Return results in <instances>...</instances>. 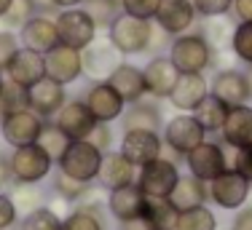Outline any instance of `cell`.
Instances as JSON below:
<instances>
[{
    "label": "cell",
    "mask_w": 252,
    "mask_h": 230,
    "mask_svg": "<svg viewBox=\"0 0 252 230\" xmlns=\"http://www.w3.org/2000/svg\"><path fill=\"white\" fill-rule=\"evenodd\" d=\"M166 57L172 59V64L177 67V72H207L209 67H215V62H218V48L209 43V40L199 32V27H196L185 35L172 38Z\"/></svg>",
    "instance_id": "obj_1"
},
{
    "label": "cell",
    "mask_w": 252,
    "mask_h": 230,
    "mask_svg": "<svg viewBox=\"0 0 252 230\" xmlns=\"http://www.w3.org/2000/svg\"><path fill=\"white\" fill-rule=\"evenodd\" d=\"M153 29L156 24L148 19H137L129 14H118L116 19L107 24V43L116 48L121 57H137V54H148L151 51V40H153Z\"/></svg>",
    "instance_id": "obj_2"
},
{
    "label": "cell",
    "mask_w": 252,
    "mask_h": 230,
    "mask_svg": "<svg viewBox=\"0 0 252 230\" xmlns=\"http://www.w3.org/2000/svg\"><path fill=\"white\" fill-rule=\"evenodd\" d=\"M11 177L14 185H38L51 174L54 158L40 147L38 142L25 144V147H11Z\"/></svg>",
    "instance_id": "obj_3"
},
{
    "label": "cell",
    "mask_w": 252,
    "mask_h": 230,
    "mask_svg": "<svg viewBox=\"0 0 252 230\" xmlns=\"http://www.w3.org/2000/svg\"><path fill=\"white\" fill-rule=\"evenodd\" d=\"M54 19H57V29H59V43H64L70 48H78V51L89 48L99 35L97 22L92 19V14H89L83 5L57 11Z\"/></svg>",
    "instance_id": "obj_4"
},
{
    "label": "cell",
    "mask_w": 252,
    "mask_h": 230,
    "mask_svg": "<svg viewBox=\"0 0 252 230\" xmlns=\"http://www.w3.org/2000/svg\"><path fill=\"white\" fill-rule=\"evenodd\" d=\"M99 163H102V150L92 139H73L64 150V155L57 161V166L67 177L92 185L99 174Z\"/></svg>",
    "instance_id": "obj_5"
},
{
    "label": "cell",
    "mask_w": 252,
    "mask_h": 230,
    "mask_svg": "<svg viewBox=\"0 0 252 230\" xmlns=\"http://www.w3.org/2000/svg\"><path fill=\"white\" fill-rule=\"evenodd\" d=\"M250 190H252V185L233 166H228L225 172H220L215 179L207 182L209 201H212L215 206H220V209H228V211L242 209L244 203H247V198H250Z\"/></svg>",
    "instance_id": "obj_6"
},
{
    "label": "cell",
    "mask_w": 252,
    "mask_h": 230,
    "mask_svg": "<svg viewBox=\"0 0 252 230\" xmlns=\"http://www.w3.org/2000/svg\"><path fill=\"white\" fill-rule=\"evenodd\" d=\"M161 139H164V147H169L175 155L185 158V153H190L196 144H201L207 139V131L201 129V123L196 120L193 113H180L164 123Z\"/></svg>",
    "instance_id": "obj_7"
},
{
    "label": "cell",
    "mask_w": 252,
    "mask_h": 230,
    "mask_svg": "<svg viewBox=\"0 0 252 230\" xmlns=\"http://www.w3.org/2000/svg\"><path fill=\"white\" fill-rule=\"evenodd\" d=\"M180 179V169L172 158H156L145 166H140L134 182L140 185V190L145 193L148 198H169L172 190H175Z\"/></svg>",
    "instance_id": "obj_8"
},
{
    "label": "cell",
    "mask_w": 252,
    "mask_h": 230,
    "mask_svg": "<svg viewBox=\"0 0 252 230\" xmlns=\"http://www.w3.org/2000/svg\"><path fill=\"white\" fill-rule=\"evenodd\" d=\"M43 123H46V118H40L30 107L5 113L0 118V137H3V142L8 147H25V144L38 142V134L43 129Z\"/></svg>",
    "instance_id": "obj_9"
},
{
    "label": "cell",
    "mask_w": 252,
    "mask_h": 230,
    "mask_svg": "<svg viewBox=\"0 0 252 230\" xmlns=\"http://www.w3.org/2000/svg\"><path fill=\"white\" fill-rule=\"evenodd\" d=\"M153 22H156V27H161L169 38H177V35H185V32L199 27L201 16L196 14L190 0H161Z\"/></svg>",
    "instance_id": "obj_10"
},
{
    "label": "cell",
    "mask_w": 252,
    "mask_h": 230,
    "mask_svg": "<svg viewBox=\"0 0 252 230\" xmlns=\"http://www.w3.org/2000/svg\"><path fill=\"white\" fill-rule=\"evenodd\" d=\"M185 166H188V174L199 177L201 182L215 179L220 172L228 169V158H225L223 144L212 142V139H204V142L196 144L190 153H185Z\"/></svg>",
    "instance_id": "obj_11"
},
{
    "label": "cell",
    "mask_w": 252,
    "mask_h": 230,
    "mask_svg": "<svg viewBox=\"0 0 252 230\" xmlns=\"http://www.w3.org/2000/svg\"><path fill=\"white\" fill-rule=\"evenodd\" d=\"M83 102H86V107L92 110L94 118H97V123L121 120V115L126 110V102L121 99V94H118L107 81H92V86L83 94Z\"/></svg>",
    "instance_id": "obj_12"
},
{
    "label": "cell",
    "mask_w": 252,
    "mask_h": 230,
    "mask_svg": "<svg viewBox=\"0 0 252 230\" xmlns=\"http://www.w3.org/2000/svg\"><path fill=\"white\" fill-rule=\"evenodd\" d=\"M121 153L140 169L145 163L161 158L164 139H161L158 131H151V129H129L121 137Z\"/></svg>",
    "instance_id": "obj_13"
},
{
    "label": "cell",
    "mask_w": 252,
    "mask_h": 230,
    "mask_svg": "<svg viewBox=\"0 0 252 230\" xmlns=\"http://www.w3.org/2000/svg\"><path fill=\"white\" fill-rule=\"evenodd\" d=\"M19 43L38 54H49L54 46H59V29L54 14H35L19 27Z\"/></svg>",
    "instance_id": "obj_14"
},
{
    "label": "cell",
    "mask_w": 252,
    "mask_h": 230,
    "mask_svg": "<svg viewBox=\"0 0 252 230\" xmlns=\"http://www.w3.org/2000/svg\"><path fill=\"white\" fill-rule=\"evenodd\" d=\"M207 94H209V81L204 72H180L175 88L166 99L177 113H193L207 99Z\"/></svg>",
    "instance_id": "obj_15"
},
{
    "label": "cell",
    "mask_w": 252,
    "mask_h": 230,
    "mask_svg": "<svg viewBox=\"0 0 252 230\" xmlns=\"http://www.w3.org/2000/svg\"><path fill=\"white\" fill-rule=\"evenodd\" d=\"M43 57H46V75L54 78L57 83H62V86H70L83 75V54L78 48L59 43Z\"/></svg>",
    "instance_id": "obj_16"
},
{
    "label": "cell",
    "mask_w": 252,
    "mask_h": 230,
    "mask_svg": "<svg viewBox=\"0 0 252 230\" xmlns=\"http://www.w3.org/2000/svg\"><path fill=\"white\" fill-rule=\"evenodd\" d=\"M209 94L223 99L228 107L233 105H247L250 102V83H247V70L236 67H223L212 75L209 83Z\"/></svg>",
    "instance_id": "obj_17"
},
{
    "label": "cell",
    "mask_w": 252,
    "mask_h": 230,
    "mask_svg": "<svg viewBox=\"0 0 252 230\" xmlns=\"http://www.w3.org/2000/svg\"><path fill=\"white\" fill-rule=\"evenodd\" d=\"M54 123L70 139H89L92 131L97 129V118L92 115L83 99H67L62 105V110L54 115Z\"/></svg>",
    "instance_id": "obj_18"
},
{
    "label": "cell",
    "mask_w": 252,
    "mask_h": 230,
    "mask_svg": "<svg viewBox=\"0 0 252 230\" xmlns=\"http://www.w3.org/2000/svg\"><path fill=\"white\" fill-rule=\"evenodd\" d=\"M27 96H30V110L38 113L40 118H54L62 105L67 102V86L57 83L54 78H40L35 86L27 88Z\"/></svg>",
    "instance_id": "obj_19"
},
{
    "label": "cell",
    "mask_w": 252,
    "mask_h": 230,
    "mask_svg": "<svg viewBox=\"0 0 252 230\" xmlns=\"http://www.w3.org/2000/svg\"><path fill=\"white\" fill-rule=\"evenodd\" d=\"M137 166L131 163L121 150H107L102 153V163H99V174H97V187L99 190H116L121 185H129L137 179Z\"/></svg>",
    "instance_id": "obj_20"
},
{
    "label": "cell",
    "mask_w": 252,
    "mask_h": 230,
    "mask_svg": "<svg viewBox=\"0 0 252 230\" xmlns=\"http://www.w3.org/2000/svg\"><path fill=\"white\" fill-rule=\"evenodd\" d=\"M105 81L121 94V99L126 105H134V102H140L148 96L145 72H142V67H137L134 62H118Z\"/></svg>",
    "instance_id": "obj_21"
},
{
    "label": "cell",
    "mask_w": 252,
    "mask_h": 230,
    "mask_svg": "<svg viewBox=\"0 0 252 230\" xmlns=\"http://www.w3.org/2000/svg\"><path fill=\"white\" fill-rule=\"evenodd\" d=\"M145 201H148V196L140 190L137 182L121 185V187H116V190H107V211H110L118 222L142 217L145 214Z\"/></svg>",
    "instance_id": "obj_22"
},
{
    "label": "cell",
    "mask_w": 252,
    "mask_h": 230,
    "mask_svg": "<svg viewBox=\"0 0 252 230\" xmlns=\"http://www.w3.org/2000/svg\"><path fill=\"white\" fill-rule=\"evenodd\" d=\"M5 78L19 83V86H25V88L35 86L40 78H46V57L22 46L14 54V59L8 62V67H5Z\"/></svg>",
    "instance_id": "obj_23"
},
{
    "label": "cell",
    "mask_w": 252,
    "mask_h": 230,
    "mask_svg": "<svg viewBox=\"0 0 252 230\" xmlns=\"http://www.w3.org/2000/svg\"><path fill=\"white\" fill-rule=\"evenodd\" d=\"M145 72V86H148V94L156 96V99H166L175 88L180 72L177 67L172 64V59L166 54H158V57H151L148 64L142 67Z\"/></svg>",
    "instance_id": "obj_24"
},
{
    "label": "cell",
    "mask_w": 252,
    "mask_h": 230,
    "mask_svg": "<svg viewBox=\"0 0 252 230\" xmlns=\"http://www.w3.org/2000/svg\"><path fill=\"white\" fill-rule=\"evenodd\" d=\"M220 137H223V144L239 150L252 144V105H233L228 107L225 123L220 129Z\"/></svg>",
    "instance_id": "obj_25"
},
{
    "label": "cell",
    "mask_w": 252,
    "mask_h": 230,
    "mask_svg": "<svg viewBox=\"0 0 252 230\" xmlns=\"http://www.w3.org/2000/svg\"><path fill=\"white\" fill-rule=\"evenodd\" d=\"M81 54H83V75H89L92 81H105L113 72V67L121 62V59H118L121 54L107 43V38L94 40V43L89 48H83Z\"/></svg>",
    "instance_id": "obj_26"
},
{
    "label": "cell",
    "mask_w": 252,
    "mask_h": 230,
    "mask_svg": "<svg viewBox=\"0 0 252 230\" xmlns=\"http://www.w3.org/2000/svg\"><path fill=\"white\" fill-rule=\"evenodd\" d=\"M169 201H172V206H175L177 211L201 206V203L209 201V196H207V182H201L199 177H193V174H188V177H183V174H180V179H177L175 190H172Z\"/></svg>",
    "instance_id": "obj_27"
},
{
    "label": "cell",
    "mask_w": 252,
    "mask_h": 230,
    "mask_svg": "<svg viewBox=\"0 0 252 230\" xmlns=\"http://www.w3.org/2000/svg\"><path fill=\"white\" fill-rule=\"evenodd\" d=\"M121 126L124 131L129 129H151V131H161L164 120H161V110L148 99H140L134 105H129L121 115Z\"/></svg>",
    "instance_id": "obj_28"
},
{
    "label": "cell",
    "mask_w": 252,
    "mask_h": 230,
    "mask_svg": "<svg viewBox=\"0 0 252 230\" xmlns=\"http://www.w3.org/2000/svg\"><path fill=\"white\" fill-rule=\"evenodd\" d=\"M233 27H236V19H233L231 14L209 16V19H201V22H199V32H201L215 48H218V51H225V48L231 46Z\"/></svg>",
    "instance_id": "obj_29"
},
{
    "label": "cell",
    "mask_w": 252,
    "mask_h": 230,
    "mask_svg": "<svg viewBox=\"0 0 252 230\" xmlns=\"http://www.w3.org/2000/svg\"><path fill=\"white\" fill-rule=\"evenodd\" d=\"M193 115L207 134H220V129L225 123V115H228V105L223 99H218L215 94H207V99L196 107Z\"/></svg>",
    "instance_id": "obj_30"
},
{
    "label": "cell",
    "mask_w": 252,
    "mask_h": 230,
    "mask_svg": "<svg viewBox=\"0 0 252 230\" xmlns=\"http://www.w3.org/2000/svg\"><path fill=\"white\" fill-rule=\"evenodd\" d=\"M145 217L153 230H175L177 209L172 206L169 198H148L145 201Z\"/></svg>",
    "instance_id": "obj_31"
},
{
    "label": "cell",
    "mask_w": 252,
    "mask_h": 230,
    "mask_svg": "<svg viewBox=\"0 0 252 230\" xmlns=\"http://www.w3.org/2000/svg\"><path fill=\"white\" fill-rule=\"evenodd\" d=\"M175 230H218V217L212 214L209 206H193V209H185L177 211V222Z\"/></svg>",
    "instance_id": "obj_32"
},
{
    "label": "cell",
    "mask_w": 252,
    "mask_h": 230,
    "mask_svg": "<svg viewBox=\"0 0 252 230\" xmlns=\"http://www.w3.org/2000/svg\"><path fill=\"white\" fill-rule=\"evenodd\" d=\"M70 142H73V139L64 134V131L59 129V126L54 123V120H46L43 129H40V134H38V144L51 155L54 163H57V161L64 155V150H67V144H70Z\"/></svg>",
    "instance_id": "obj_33"
},
{
    "label": "cell",
    "mask_w": 252,
    "mask_h": 230,
    "mask_svg": "<svg viewBox=\"0 0 252 230\" xmlns=\"http://www.w3.org/2000/svg\"><path fill=\"white\" fill-rule=\"evenodd\" d=\"M228 51H231L242 64L252 67V22H236Z\"/></svg>",
    "instance_id": "obj_34"
},
{
    "label": "cell",
    "mask_w": 252,
    "mask_h": 230,
    "mask_svg": "<svg viewBox=\"0 0 252 230\" xmlns=\"http://www.w3.org/2000/svg\"><path fill=\"white\" fill-rule=\"evenodd\" d=\"M19 230H62V217L49 206H38L22 217Z\"/></svg>",
    "instance_id": "obj_35"
},
{
    "label": "cell",
    "mask_w": 252,
    "mask_h": 230,
    "mask_svg": "<svg viewBox=\"0 0 252 230\" xmlns=\"http://www.w3.org/2000/svg\"><path fill=\"white\" fill-rule=\"evenodd\" d=\"M83 8L92 14L99 29H107V24L121 14V0H83Z\"/></svg>",
    "instance_id": "obj_36"
},
{
    "label": "cell",
    "mask_w": 252,
    "mask_h": 230,
    "mask_svg": "<svg viewBox=\"0 0 252 230\" xmlns=\"http://www.w3.org/2000/svg\"><path fill=\"white\" fill-rule=\"evenodd\" d=\"M35 14H38V8H35V0H14V3H11V8L5 11V16L0 19V27L19 32L22 24H25L27 19H32Z\"/></svg>",
    "instance_id": "obj_37"
},
{
    "label": "cell",
    "mask_w": 252,
    "mask_h": 230,
    "mask_svg": "<svg viewBox=\"0 0 252 230\" xmlns=\"http://www.w3.org/2000/svg\"><path fill=\"white\" fill-rule=\"evenodd\" d=\"M25 107H30L27 88L5 78V86H3V91H0V110H3V115L14 113V110H25Z\"/></svg>",
    "instance_id": "obj_38"
},
{
    "label": "cell",
    "mask_w": 252,
    "mask_h": 230,
    "mask_svg": "<svg viewBox=\"0 0 252 230\" xmlns=\"http://www.w3.org/2000/svg\"><path fill=\"white\" fill-rule=\"evenodd\" d=\"M51 182H54V190H57L59 196L64 198V201H75V203L81 201V198H83V193H86L89 187H92L89 182H81V179L67 177V174H64V172H59V169H57V174H54V179H51Z\"/></svg>",
    "instance_id": "obj_39"
},
{
    "label": "cell",
    "mask_w": 252,
    "mask_h": 230,
    "mask_svg": "<svg viewBox=\"0 0 252 230\" xmlns=\"http://www.w3.org/2000/svg\"><path fill=\"white\" fill-rule=\"evenodd\" d=\"M62 230H105V220L75 206V211H70L62 220Z\"/></svg>",
    "instance_id": "obj_40"
},
{
    "label": "cell",
    "mask_w": 252,
    "mask_h": 230,
    "mask_svg": "<svg viewBox=\"0 0 252 230\" xmlns=\"http://www.w3.org/2000/svg\"><path fill=\"white\" fill-rule=\"evenodd\" d=\"M14 203H16V209L19 211H32V209H38V206H43V196H40V190L35 185H16V190H14Z\"/></svg>",
    "instance_id": "obj_41"
},
{
    "label": "cell",
    "mask_w": 252,
    "mask_h": 230,
    "mask_svg": "<svg viewBox=\"0 0 252 230\" xmlns=\"http://www.w3.org/2000/svg\"><path fill=\"white\" fill-rule=\"evenodd\" d=\"M161 0H121V11L129 16H137V19H156V11H158Z\"/></svg>",
    "instance_id": "obj_42"
},
{
    "label": "cell",
    "mask_w": 252,
    "mask_h": 230,
    "mask_svg": "<svg viewBox=\"0 0 252 230\" xmlns=\"http://www.w3.org/2000/svg\"><path fill=\"white\" fill-rule=\"evenodd\" d=\"M19 48H22V43H19V32L0 27V70H3V72H5L8 62L14 59V54L19 51Z\"/></svg>",
    "instance_id": "obj_43"
},
{
    "label": "cell",
    "mask_w": 252,
    "mask_h": 230,
    "mask_svg": "<svg viewBox=\"0 0 252 230\" xmlns=\"http://www.w3.org/2000/svg\"><path fill=\"white\" fill-rule=\"evenodd\" d=\"M196 8V14L201 19H209V16H223V14H231V5L233 0H190Z\"/></svg>",
    "instance_id": "obj_44"
},
{
    "label": "cell",
    "mask_w": 252,
    "mask_h": 230,
    "mask_svg": "<svg viewBox=\"0 0 252 230\" xmlns=\"http://www.w3.org/2000/svg\"><path fill=\"white\" fill-rule=\"evenodd\" d=\"M16 217H19V209H16L14 198H11L8 193L0 190V230L14 228L16 225Z\"/></svg>",
    "instance_id": "obj_45"
},
{
    "label": "cell",
    "mask_w": 252,
    "mask_h": 230,
    "mask_svg": "<svg viewBox=\"0 0 252 230\" xmlns=\"http://www.w3.org/2000/svg\"><path fill=\"white\" fill-rule=\"evenodd\" d=\"M233 169L252 185V144L236 150V155H233Z\"/></svg>",
    "instance_id": "obj_46"
},
{
    "label": "cell",
    "mask_w": 252,
    "mask_h": 230,
    "mask_svg": "<svg viewBox=\"0 0 252 230\" xmlns=\"http://www.w3.org/2000/svg\"><path fill=\"white\" fill-rule=\"evenodd\" d=\"M92 139L94 144L102 150V153H107V150L113 147V131H110V123H97V129L92 131Z\"/></svg>",
    "instance_id": "obj_47"
},
{
    "label": "cell",
    "mask_w": 252,
    "mask_h": 230,
    "mask_svg": "<svg viewBox=\"0 0 252 230\" xmlns=\"http://www.w3.org/2000/svg\"><path fill=\"white\" fill-rule=\"evenodd\" d=\"M231 16L236 22H252V0H233Z\"/></svg>",
    "instance_id": "obj_48"
},
{
    "label": "cell",
    "mask_w": 252,
    "mask_h": 230,
    "mask_svg": "<svg viewBox=\"0 0 252 230\" xmlns=\"http://www.w3.org/2000/svg\"><path fill=\"white\" fill-rule=\"evenodd\" d=\"M231 230H252V206H242L231 222Z\"/></svg>",
    "instance_id": "obj_49"
},
{
    "label": "cell",
    "mask_w": 252,
    "mask_h": 230,
    "mask_svg": "<svg viewBox=\"0 0 252 230\" xmlns=\"http://www.w3.org/2000/svg\"><path fill=\"white\" fill-rule=\"evenodd\" d=\"M11 182H14V177H11V161H8V155L0 153V190Z\"/></svg>",
    "instance_id": "obj_50"
},
{
    "label": "cell",
    "mask_w": 252,
    "mask_h": 230,
    "mask_svg": "<svg viewBox=\"0 0 252 230\" xmlns=\"http://www.w3.org/2000/svg\"><path fill=\"white\" fill-rule=\"evenodd\" d=\"M121 230H153L151 222L145 220V217H137V220H126V222H118Z\"/></svg>",
    "instance_id": "obj_51"
},
{
    "label": "cell",
    "mask_w": 252,
    "mask_h": 230,
    "mask_svg": "<svg viewBox=\"0 0 252 230\" xmlns=\"http://www.w3.org/2000/svg\"><path fill=\"white\" fill-rule=\"evenodd\" d=\"M54 11H64V8H75V5H83V0H49Z\"/></svg>",
    "instance_id": "obj_52"
},
{
    "label": "cell",
    "mask_w": 252,
    "mask_h": 230,
    "mask_svg": "<svg viewBox=\"0 0 252 230\" xmlns=\"http://www.w3.org/2000/svg\"><path fill=\"white\" fill-rule=\"evenodd\" d=\"M11 3H14V0H0V19H3V16H5V11L11 8Z\"/></svg>",
    "instance_id": "obj_53"
},
{
    "label": "cell",
    "mask_w": 252,
    "mask_h": 230,
    "mask_svg": "<svg viewBox=\"0 0 252 230\" xmlns=\"http://www.w3.org/2000/svg\"><path fill=\"white\" fill-rule=\"evenodd\" d=\"M247 83H250V99H252V67H247Z\"/></svg>",
    "instance_id": "obj_54"
},
{
    "label": "cell",
    "mask_w": 252,
    "mask_h": 230,
    "mask_svg": "<svg viewBox=\"0 0 252 230\" xmlns=\"http://www.w3.org/2000/svg\"><path fill=\"white\" fill-rule=\"evenodd\" d=\"M3 86H5V72L0 70V91H3Z\"/></svg>",
    "instance_id": "obj_55"
},
{
    "label": "cell",
    "mask_w": 252,
    "mask_h": 230,
    "mask_svg": "<svg viewBox=\"0 0 252 230\" xmlns=\"http://www.w3.org/2000/svg\"><path fill=\"white\" fill-rule=\"evenodd\" d=\"M5 230H19V228H16V225H14V228H5Z\"/></svg>",
    "instance_id": "obj_56"
}]
</instances>
